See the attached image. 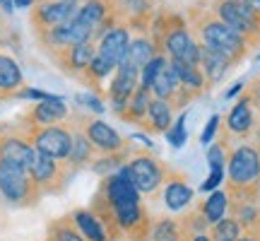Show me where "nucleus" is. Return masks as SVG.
Here are the masks:
<instances>
[{
	"label": "nucleus",
	"instance_id": "6ab92c4d",
	"mask_svg": "<svg viewBox=\"0 0 260 241\" xmlns=\"http://www.w3.org/2000/svg\"><path fill=\"white\" fill-rule=\"evenodd\" d=\"M22 82H24V75L19 70V65L10 56L0 53V94L15 92L22 87Z\"/></svg>",
	"mask_w": 260,
	"mask_h": 241
},
{
	"label": "nucleus",
	"instance_id": "b1692460",
	"mask_svg": "<svg viewBox=\"0 0 260 241\" xmlns=\"http://www.w3.org/2000/svg\"><path fill=\"white\" fill-rule=\"evenodd\" d=\"M253 123V111H251V99H241L234 106V111L229 113V128L234 133H246Z\"/></svg>",
	"mask_w": 260,
	"mask_h": 241
},
{
	"label": "nucleus",
	"instance_id": "0eeeda50",
	"mask_svg": "<svg viewBox=\"0 0 260 241\" xmlns=\"http://www.w3.org/2000/svg\"><path fill=\"white\" fill-rule=\"evenodd\" d=\"M260 174V159L253 147H239L229 162V178L234 184H251Z\"/></svg>",
	"mask_w": 260,
	"mask_h": 241
},
{
	"label": "nucleus",
	"instance_id": "412c9836",
	"mask_svg": "<svg viewBox=\"0 0 260 241\" xmlns=\"http://www.w3.org/2000/svg\"><path fill=\"white\" fill-rule=\"evenodd\" d=\"M190 198H193V191H190L188 184H183V181H171V184H167V188H164V203H167V207L174 210V213L183 210V207L190 203Z\"/></svg>",
	"mask_w": 260,
	"mask_h": 241
},
{
	"label": "nucleus",
	"instance_id": "f8f14e48",
	"mask_svg": "<svg viewBox=\"0 0 260 241\" xmlns=\"http://www.w3.org/2000/svg\"><path fill=\"white\" fill-rule=\"evenodd\" d=\"M84 135L89 138L92 145H96L104 152H116V149L123 147V138L104 120H89L87 128H84Z\"/></svg>",
	"mask_w": 260,
	"mask_h": 241
},
{
	"label": "nucleus",
	"instance_id": "f257e3e1",
	"mask_svg": "<svg viewBox=\"0 0 260 241\" xmlns=\"http://www.w3.org/2000/svg\"><path fill=\"white\" fill-rule=\"evenodd\" d=\"M37 184L31 181L29 171L10 159H0V193L10 203H31L37 200Z\"/></svg>",
	"mask_w": 260,
	"mask_h": 241
},
{
	"label": "nucleus",
	"instance_id": "9b49d317",
	"mask_svg": "<svg viewBox=\"0 0 260 241\" xmlns=\"http://www.w3.org/2000/svg\"><path fill=\"white\" fill-rule=\"evenodd\" d=\"M128 44H130V39H128V29H123V27H113L109 29L106 34L102 37V44H99V56L106 58L111 65H121L123 56H125V51H128Z\"/></svg>",
	"mask_w": 260,
	"mask_h": 241
},
{
	"label": "nucleus",
	"instance_id": "f03ea898",
	"mask_svg": "<svg viewBox=\"0 0 260 241\" xmlns=\"http://www.w3.org/2000/svg\"><path fill=\"white\" fill-rule=\"evenodd\" d=\"M200 39H203V46L224 53L232 63L236 58H241V53L246 51L243 37L229 24H224L222 19H210V22L200 24Z\"/></svg>",
	"mask_w": 260,
	"mask_h": 241
},
{
	"label": "nucleus",
	"instance_id": "6e6552de",
	"mask_svg": "<svg viewBox=\"0 0 260 241\" xmlns=\"http://www.w3.org/2000/svg\"><path fill=\"white\" fill-rule=\"evenodd\" d=\"M29 176L37 184V188H53V186L60 184L63 171L58 167V159L48 157V155H44V152H39L34 147V157H31V164H29Z\"/></svg>",
	"mask_w": 260,
	"mask_h": 241
},
{
	"label": "nucleus",
	"instance_id": "aec40b11",
	"mask_svg": "<svg viewBox=\"0 0 260 241\" xmlns=\"http://www.w3.org/2000/svg\"><path fill=\"white\" fill-rule=\"evenodd\" d=\"M176 75H174V70H171V65H169V61L161 68H159V73L154 75V80L149 82V89L157 94L159 99H171L174 94H176Z\"/></svg>",
	"mask_w": 260,
	"mask_h": 241
},
{
	"label": "nucleus",
	"instance_id": "393cba45",
	"mask_svg": "<svg viewBox=\"0 0 260 241\" xmlns=\"http://www.w3.org/2000/svg\"><path fill=\"white\" fill-rule=\"evenodd\" d=\"M149 89L147 84H140V87H135V92H133V97H130L128 102V111H130V118L140 120L142 116H147V106H149Z\"/></svg>",
	"mask_w": 260,
	"mask_h": 241
},
{
	"label": "nucleus",
	"instance_id": "dca6fc26",
	"mask_svg": "<svg viewBox=\"0 0 260 241\" xmlns=\"http://www.w3.org/2000/svg\"><path fill=\"white\" fill-rule=\"evenodd\" d=\"M68 116V109H65V104L60 97H53V99H46V102H41L31 111L29 118L39 123V126H51V123H58V120H63Z\"/></svg>",
	"mask_w": 260,
	"mask_h": 241
},
{
	"label": "nucleus",
	"instance_id": "c756f323",
	"mask_svg": "<svg viewBox=\"0 0 260 241\" xmlns=\"http://www.w3.org/2000/svg\"><path fill=\"white\" fill-rule=\"evenodd\" d=\"M186 113H181L176 118V123L167 130V140L174 145V147H183L186 145Z\"/></svg>",
	"mask_w": 260,
	"mask_h": 241
},
{
	"label": "nucleus",
	"instance_id": "1a4fd4ad",
	"mask_svg": "<svg viewBox=\"0 0 260 241\" xmlns=\"http://www.w3.org/2000/svg\"><path fill=\"white\" fill-rule=\"evenodd\" d=\"M128 169H130V176H133V184H135L138 191L149 193V191H154L161 184V169H159V164L154 159L140 157L135 162H130Z\"/></svg>",
	"mask_w": 260,
	"mask_h": 241
},
{
	"label": "nucleus",
	"instance_id": "c85d7f7f",
	"mask_svg": "<svg viewBox=\"0 0 260 241\" xmlns=\"http://www.w3.org/2000/svg\"><path fill=\"white\" fill-rule=\"evenodd\" d=\"M116 70V65H111L106 58H102L99 53H94L92 58V63L87 65V70L84 73H89V77H94V80H104L109 73H113Z\"/></svg>",
	"mask_w": 260,
	"mask_h": 241
},
{
	"label": "nucleus",
	"instance_id": "ddd939ff",
	"mask_svg": "<svg viewBox=\"0 0 260 241\" xmlns=\"http://www.w3.org/2000/svg\"><path fill=\"white\" fill-rule=\"evenodd\" d=\"M56 53H63L60 58V65L65 70H73V73H84L87 65L92 63L94 58V46L92 41H82V44H73V46H65V48H58Z\"/></svg>",
	"mask_w": 260,
	"mask_h": 241
},
{
	"label": "nucleus",
	"instance_id": "c9c22d12",
	"mask_svg": "<svg viewBox=\"0 0 260 241\" xmlns=\"http://www.w3.org/2000/svg\"><path fill=\"white\" fill-rule=\"evenodd\" d=\"M217 126H219V116H212V118L207 120V126H205L200 140H203V142H210V140H212V135H214V130H217Z\"/></svg>",
	"mask_w": 260,
	"mask_h": 241
},
{
	"label": "nucleus",
	"instance_id": "58836bf2",
	"mask_svg": "<svg viewBox=\"0 0 260 241\" xmlns=\"http://www.w3.org/2000/svg\"><path fill=\"white\" fill-rule=\"evenodd\" d=\"M253 102L260 106V84H255V87H253Z\"/></svg>",
	"mask_w": 260,
	"mask_h": 241
},
{
	"label": "nucleus",
	"instance_id": "72a5a7b5",
	"mask_svg": "<svg viewBox=\"0 0 260 241\" xmlns=\"http://www.w3.org/2000/svg\"><path fill=\"white\" fill-rule=\"evenodd\" d=\"M222 178H224V169H212V174L207 176V181H203L200 191H203V193H207V191H214L217 186L222 184Z\"/></svg>",
	"mask_w": 260,
	"mask_h": 241
},
{
	"label": "nucleus",
	"instance_id": "9d476101",
	"mask_svg": "<svg viewBox=\"0 0 260 241\" xmlns=\"http://www.w3.org/2000/svg\"><path fill=\"white\" fill-rule=\"evenodd\" d=\"M167 48L171 58H178V61H186L190 65L200 63V46L193 41V37L188 34L186 29H174L169 32L167 37Z\"/></svg>",
	"mask_w": 260,
	"mask_h": 241
},
{
	"label": "nucleus",
	"instance_id": "20e7f679",
	"mask_svg": "<svg viewBox=\"0 0 260 241\" xmlns=\"http://www.w3.org/2000/svg\"><path fill=\"white\" fill-rule=\"evenodd\" d=\"M258 12L246 3V0H224L219 5V19L224 24H229L232 29H236L241 37L246 34H255L258 32Z\"/></svg>",
	"mask_w": 260,
	"mask_h": 241
},
{
	"label": "nucleus",
	"instance_id": "2f4dec72",
	"mask_svg": "<svg viewBox=\"0 0 260 241\" xmlns=\"http://www.w3.org/2000/svg\"><path fill=\"white\" fill-rule=\"evenodd\" d=\"M77 104L87 106L92 113H104V104L94 97V94H77Z\"/></svg>",
	"mask_w": 260,
	"mask_h": 241
},
{
	"label": "nucleus",
	"instance_id": "bb28decb",
	"mask_svg": "<svg viewBox=\"0 0 260 241\" xmlns=\"http://www.w3.org/2000/svg\"><path fill=\"white\" fill-rule=\"evenodd\" d=\"M89 155H92V142H89V138L87 135H75L73 138V149H70V162L73 164H82V162H87L89 159Z\"/></svg>",
	"mask_w": 260,
	"mask_h": 241
},
{
	"label": "nucleus",
	"instance_id": "a19ab883",
	"mask_svg": "<svg viewBox=\"0 0 260 241\" xmlns=\"http://www.w3.org/2000/svg\"><path fill=\"white\" fill-rule=\"evenodd\" d=\"M193 241H210L207 236H198V239H193Z\"/></svg>",
	"mask_w": 260,
	"mask_h": 241
},
{
	"label": "nucleus",
	"instance_id": "7ed1b4c3",
	"mask_svg": "<svg viewBox=\"0 0 260 241\" xmlns=\"http://www.w3.org/2000/svg\"><path fill=\"white\" fill-rule=\"evenodd\" d=\"M34 147L39 152H44L53 159H68L70 149H73V133H68V128L51 123V126H41L34 133Z\"/></svg>",
	"mask_w": 260,
	"mask_h": 241
},
{
	"label": "nucleus",
	"instance_id": "f3484780",
	"mask_svg": "<svg viewBox=\"0 0 260 241\" xmlns=\"http://www.w3.org/2000/svg\"><path fill=\"white\" fill-rule=\"evenodd\" d=\"M154 56H157V48H154L152 41H147V39H135L133 44H128V51H125V56H123L121 63H128V65H133V68L142 70Z\"/></svg>",
	"mask_w": 260,
	"mask_h": 241
},
{
	"label": "nucleus",
	"instance_id": "4468645a",
	"mask_svg": "<svg viewBox=\"0 0 260 241\" xmlns=\"http://www.w3.org/2000/svg\"><path fill=\"white\" fill-rule=\"evenodd\" d=\"M31 157H34V147L27 140L15 138V135H0V159H10L29 171Z\"/></svg>",
	"mask_w": 260,
	"mask_h": 241
},
{
	"label": "nucleus",
	"instance_id": "4be33fe9",
	"mask_svg": "<svg viewBox=\"0 0 260 241\" xmlns=\"http://www.w3.org/2000/svg\"><path fill=\"white\" fill-rule=\"evenodd\" d=\"M147 116L149 120H152V126L157 130H161V133H167L169 128H171V104L167 102V99H154V102H149L147 106Z\"/></svg>",
	"mask_w": 260,
	"mask_h": 241
},
{
	"label": "nucleus",
	"instance_id": "7c9ffc66",
	"mask_svg": "<svg viewBox=\"0 0 260 241\" xmlns=\"http://www.w3.org/2000/svg\"><path fill=\"white\" fill-rule=\"evenodd\" d=\"M154 241H178V232L174 222H159L154 227Z\"/></svg>",
	"mask_w": 260,
	"mask_h": 241
},
{
	"label": "nucleus",
	"instance_id": "39448f33",
	"mask_svg": "<svg viewBox=\"0 0 260 241\" xmlns=\"http://www.w3.org/2000/svg\"><path fill=\"white\" fill-rule=\"evenodd\" d=\"M77 12V3H70V0H44L34 15H31V22L39 32H46V29H53L58 24H63Z\"/></svg>",
	"mask_w": 260,
	"mask_h": 241
},
{
	"label": "nucleus",
	"instance_id": "e433bc0d",
	"mask_svg": "<svg viewBox=\"0 0 260 241\" xmlns=\"http://www.w3.org/2000/svg\"><path fill=\"white\" fill-rule=\"evenodd\" d=\"M0 8L5 10V15H12V10H15V3H12V0H0Z\"/></svg>",
	"mask_w": 260,
	"mask_h": 241
},
{
	"label": "nucleus",
	"instance_id": "423d86ee",
	"mask_svg": "<svg viewBox=\"0 0 260 241\" xmlns=\"http://www.w3.org/2000/svg\"><path fill=\"white\" fill-rule=\"evenodd\" d=\"M138 80H140L138 68H133L128 63L118 65V73H116V77H113V82H111V104L116 111H123L128 106L130 97H133L135 87H138Z\"/></svg>",
	"mask_w": 260,
	"mask_h": 241
},
{
	"label": "nucleus",
	"instance_id": "4c0bfd02",
	"mask_svg": "<svg viewBox=\"0 0 260 241\" xmlns=\"http://www.w3.org/2000/svg\"><path fill=\"white\" fill-rule=\"evenodd\" d=\"M12 3H15V8H31L34 0H12Z\"/></svg>",
	"mask_w": 260,
	"mask_h": 241
},
{
	"label": "nucleus",
	"instance_id": "a878e982",
	"mask_svg": "<svg viewBox=\"0 0 260 241\" xmlns=\"http://www.w3.org/2000/svg\"><path fill=\"white\" fill-rule=\"evenodd\" d=\"M226 195L224 193H212L210 195V200L203 205V215H205V220H210V222H219L224 217V213H226Z\"/></svg>",
	"mask_w": 260,
	"mask_h": 241
},
{
	"label": "nucleus",
	"instance_id": "cd10ccee",
	"mask_svg": "<svg viewBox=\"0 0 260 241\" xmlns=\"http://www.w3.org/2000/svg\"><path fill=\"white\" fill-rule=\"evenodd\" d=\"M239 239V224L234 220H219L214 224V241H236Z\"/></svg>",
	"mask_w": 260,
	"mask_h": 241
},
{
	"label": "nucleus",
	"instance_id": "5701e85b",
	"mask_svg": "<svg viewBox=\"0 0 260 241\" xmlns=\"http://www.w3.org/2000/svg\"><path fill=\"white\" fill-rule=\"evenodd\" d=\"M75 222H77L80 232H82L89 241H106L104 224L99 222V220H96L92 213H75Z\"/></svg>",
	"mask_w": 260,
	"mask_h": 241
},
{
	"label": "nucleus",
	"instance_id": "473e14b6",
	"mask_svg": "<svg viewBox=\"0 0 260 241\" xmlns=\"http://www.w3.org/2000/svg\"><path fill=\"white\" fill-rule=\"evenodd\" d=\"M207 162H210V169H224V149L219 145H212L207 149Z\"/></svg>",
	"mask_w": 260,
	"mask_h": 241
},
{
	"label": "nucleus",
	"instance_id": "ea45409f",
	"mask_svg": "<svg viewBox=\"0 0 260 241\" xmlns=\"http://www.w3.org/2000/svg\"><path fill=\"white\" fill-rule=\"evenodd\" d=\"M241 87H243L241 82H239V84H234L232 89H229V92H226V97H236V94H239V89H241Z\"/></svg>",
	"mask_w": 260,
	"mask_h": 241
},
{
	"label": "nucleus",
	"instance_id": "2eb2a0df",
	"mask_svg": "<svg viewBox=\"0 0 260 241\" xmlns=\"http://www.w3.org/2000/svg\"><path fill=\"white\" fill-rule=\"evenodd\" d=\"M200 63H203L205 77H207L210 82H217V80L224 77V73H226V68L232 65V61L224 56V53L214 51V48L200 46Z\"/></svg>",
	"mask_w": 260,
	"mask_h": 241
},
{
	"label": "nucleus",
	"instance_id": "79ce46f5",
	"mask_svg": "<svg viewBox=\"0 0 260 241\" xmlns=\"http://www.w3.org/2000/svg\"><path fill=\"white\" fill-rule=\"evenodd\" d=\"M236 241H253V239H236Z\"/></svg>",
	"mask_w": 260,
	"mask_h": 241
},
{
	"label": "nucleus",
	"instance_id": "f704fd0d",
	"mask_svg": "<svg viewBox=\"0 0 260 241\" xmlns=\"http://www.w3.org/2000/svg\"><path fill=\"white\" fill-rule=\"evenodd\" d=\"M53 241H84V239L75 229H70V227H58L53 232Z\"/></svg>",
	"mask_w": 260,
	"mask_h": 241
},
{
	"label": "nucleus",
	"instance_id": "a211bd4d",
	"mask_svg": "<svg viewBox=\"0 0 260 241\" xmlns=\"http://www.w3.org/2000/svg\"><path fill=\"white\" fill-rule=\"evenodd\" d=\"M169 65H171V70L176 75V80L183 84L186 89L198 92V89L205 84V75L198 70V65H190V63H186V61H178V58H171Z\"/></svg>",
	"mask_w": 260,
	"mask_h": 241
}]
</instances>
